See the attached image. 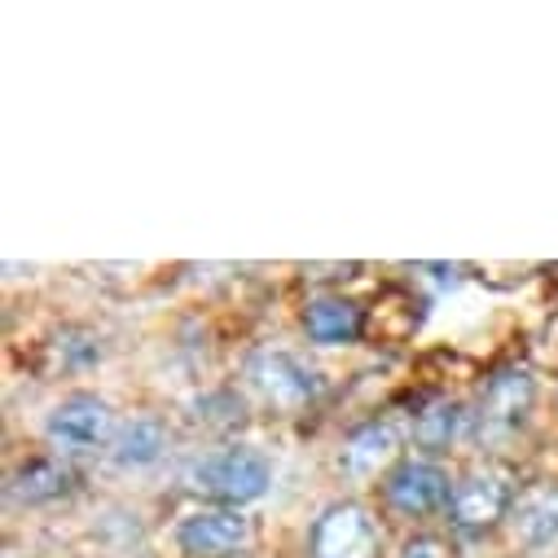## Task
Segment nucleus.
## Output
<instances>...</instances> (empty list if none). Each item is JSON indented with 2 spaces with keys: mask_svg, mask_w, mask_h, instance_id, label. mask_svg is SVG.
I'll return each instance as SVG.
<instances>
[{
  "mask_svg": "<svg viewBox=\"0 0 558 558\" xmlns=\"http://www.w3.org/2000/svg\"><path fill=\"white\" fill-rule=\"evenodd\" d=\"M185 484L229 510L246 506V501H259L272 484V462L251 449V445H225V449H211L203 458H194L185 466Z\"/></svg>",
  "mask_w": 558,
  "mask_h": 558,
  "instance_id": "f257e3e1",
  "label": "nucleus"
},
{
  "mask_svg": "<svg viewBox=\"0 0 558 558\" xmlns=\"http://www.w3.org/2000/svg\"><path fill=\"white\" fill-rule=\"evenodd\" d=\"M514 501H519V488L506 466H475L453 484L449 523L466 536H480V532H493L506 514H514Z\"/></svg>",
  "mask_w": 558,
  "mask_h": 558,
  "instance_id": "f03ea898",
  "label": "nucleus"
},
{
  "mask_svg": "<svg viewBox=\"0 0 558 558\" xmlns=\"http://www.w3.org/2000/svg\"><path fill=\"white\" fill-rule=\"evenodd\" d=\"M119 423L101 396L93 391H75V396H62L49 413H45V440L58 449V453H97L114 440Z\"/></svg>",
  "mask_w": 558,
  "mask_h": 558,
  "instance_id": "7ed1b4c3",
  "label": "nucleus"
},
{
  "mask_svg": "<svg viewBox=\"0 0 558 558\" xmlns=\"http://www.w3.org/2000/svg\"><path fill=\"white\" fill-rule=\"evenodd\" d=\"M383 532L361 501H330L308 532L313 558H378Z\"/></svg>",
  "mask_w": 558,
  "mask_h": 558,
  "instance_id": "20e7f679",
  "label": "nucleus"
},
{
  "mask_svg": "<svg viewBox=\"0 0 558 558\" xmlns=\"http://www.w3.org/2000/svg\"><path fill=\"white\" fill-rule=\"evenodd\" d=\"M383 501L404 519H427L436 510H449L453 480L445 466L427 458H404L383 475Z\"/></svg>",
  "mask_w": 558,
  "mask_h": 558,
  "instance_id": "39448f33",
  "label": "nucleus"
},
{
  "mask_svg": "<svg viewBox=\"0 0 558 558\" xmlns=\"http://www.w3.org/2000/svg\"><path fill=\"white\" fill-rule=\"evenodd\" d=\"M251 383H255V391L264 396V404L277 409V413H300V409H308V404L317 400V391H322L317 369H308V365H304L300 356H291V352H259V356L251 361Z\"/></svg>",
  "mask_w": 558,
  "mask_h": 558,
  "instance_id": "423d86ee",
  "label": "nucleus"
},
{
  "mask_svg": "<svg viewBox=\"0 0 558 558\" xmlns=\"http://www.w3.org/2000/svg\"><path fill=\"white\" fill-rule=\"evenodd\" d=\"M246 541H251V519L229 506H207L177 523V545L185 558H233Z\"/></svg>",
  "mask_w": 558,
  "mask_h": 558,
  "instance_id": "0eeeda50",
  "label": "nucleus"
},
{
  "mask_svg": "<svg viewBox=\"0 0 558 558\" xmlns=\"http://www.w3.org/2000/svg\"><path fill=\"white\" fill-rule=\"evenodd\" d=\"M532 400H536V383L527 369L519 365H506L497 369L488 383H484V396H480V423L488 432H519L532 413Z\"/></svg>",
  "mask_w": 558,
  "mask_h": 558,
  "instance_id": "6e6552de",
  "label": "nucleus"
},
{
  "mask_svg": "<svg viewBox=\"0 0 558 558\" xmlns=\"http://www.w3.org/2000/svg\"><path fill=\"white\" fill-rule=\"evenodd\" d=\"M304 330H308V339L322 343V348H343V343L365 339L369 313H365L356 300H348V295H317V300H308V308H304Z\"/></svg>",
  "mask_w": 558,
  "mask_h": 558,
  "instance_id": "1a4fd4ad",
  "label": "nucleus"
},
{
  "mask_svg": "<svg viewBox=\"0 0 558 558\" xmlns=\"http://www.w3.org/2000/svg\"><path fill=\"white\" fill-rule=\"evenodd\" d=\"M510 523L523 549H554L558 545V480H541L523 488Z\"/></svg>",
  "mask_w": 558,
  "mask_h": 558,
  "instance_id": "9d476101",
  "label": "nucleus"
},
{
  "mask_svg": "<svg viewBox=\"0 0 558 558\" xmlns=\"http://www.w3.org/2000/svg\"><path fill=\"white\" fill-rule=\"evenodd\" d=\"M400 453V427L391 417H374V423L356 427L348 440H343V453H339V466L352 475V480H369L378 475L383 466H391Z\"/></svg>",
  "mask_w": 558,
  "mask_h": 558,
  "instance_id": "9b49d317",
  "label": "nucleus"
},
{
  "mask_svg": "<svg viewBox=\"0 0 558 558\" xmlns=\"http://www.w3.org/2000/svg\"><path fill=\"white\" fill-rule=\"evenodd\" d=\"M163 453H168V427L150 413H136V417H128V423H119V432L110 440V458L123 471H146Z\"/></svg>",
  "mask_w": 558,
  "mask_h": 558,
  "instance_id": "f8f14e48",
  "label": "nucleus"
},
{
  "mask_svg": "<svg viewBox=\"0 0 558 558\" xmlns=\"http://www.w3.org/2000/svg\"><path fill=\"white\" fill-rule=\"evenodd\" d=\"M75 488V471L62 462V458H32L14 471L10 480V497L23 501V506H49V501H62L66 493Z\"/></svg>",
  "mask_w": 558,
  "mask_h": 558,
  "instance_id": "ddd939ff",
  "label": "nucleus"
},
{
  "mask_svg": "<svg viewBox=\"0 0 558 558\" xmlns=\"http://www.w3.org/2000/svg\"><path fill=\"white\" fill-rule=\"evenodd\" d=\"M466 404L462 400H432L423 413L413 417V440L427 453H445L462 432H466Z\"/></svg>",
  "mask_w": 558,
  "mask_h": 558,
  "instance_id": "4468645a",
  "label": "nucleus"
},
{
  "mask_svg": "<svg viewBox=\"0 0 558 558\" xmlns=\"http://www.w3.org/2000/svg\"><path fill=\"white\" fill-rule=\"evenodd\" d=\"M396 558H449V545H445L440 536H427V532H423V536H409Z\"/></svg>",
  "mask_w": 558,
  "mask_h": 558,
  "instance_id": "2eb2a0df",
  "label": "nucleus"
},
{
  "mask_svg": "<svg viewBox=\"0 0 558 558\" xmlns=\"http://www.w3.org/2000/svg\"><path fill=\"white\" fill-rule=\"evenodd\" d=\"M549 272H554V287H558V264H554V268H549Z\"/></svg>",
  "mask_w": 558,
  "mask_h": 558,
  "instance_id": "dca6fc26",
  "label": "nucleus"
}]
</instances>
